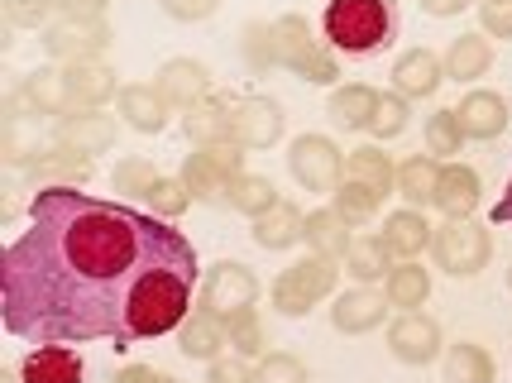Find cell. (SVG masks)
<instances>
[{
    "mask_svg": "<svg viewBox=\"0 0 512 383\" xmlns=\"http://www.w3.org/2000/svg\"><path fill=\"white\" fill-rule=\"evenodd\" d=\"M197 254L178 221L91 197L82 187H48L29 197V230L0 254V316L29 345L125 340L130 297L158 264Z\"/></svg>",
    "mask_w": 512,
    "mask_h": 383,
    "instance_id": "1",
    "label": "cell"
},
{
    "mask_svg": "<svg viewBox=\"0 0 512 383\" xmlns=\"http://www.w3.org/2000/svg\"><path fill=\"white\" fill-rule=\"evenodd\" d=\"M192 288H201V269L197 254L187 259H173V264H158L139 278V288L130 297V321H125V345H139V340H158L168 331H178L182 321L192 316Z\"/></svg>",
    "mask_w": 512,
    "mask_h": 383,
    "instance_id": "2",
    "label": "cell"
},
{
    "mask_svg": "<svg viewBox=\"0 0 512 383\" xmlns=\"http://www.w3.org/2000/svg\"><path fill=\"white\" fill-rule=\"evenodd\" d=\"M398 0H326L321 34L340 58H374L398 44Z\"/></svg>",
    "mask_w": 512,
    "mask_h": 383,
    "instance_id": "3",
    "label": "cell"
},
{
    "mask_svg": "<svg viewBox=\"0 0 512 383\" xmlns=\"http://www.w3.org/2000/svg\"><path fill=\"white\" fill-rule=\"evenodd\" d=\"M273 29H278V63H283V72L312 82V87H335L340 53L326 44V34H316L307 15H278Z\"/></svg>",
    "mask_w": 512,
    "mask_h": 383,
    "instance_id": "4",
    "label": "cell"
},
{
    "mask_svg": "<svg viewBox=\"0 0 512 383\" xmlns=\"http://www.w3.org/2000/svg\"><path fill=\"white\" fill-rule=\"evenodd\" d=\"M335 283H340V264L335 259H321V254H307L273 278V312L278 316H307L312 307H321L326 297H335Z\"/></svg>",
    "mask_w": 512,
    "mask_h": 383,
    "instance_id": "5",
    "label": "cell"
},
{
    "mask_svg": "<svg viewBox=\"0 0 512 383\" xmlns=\"http://www.w3.org/2000/svg\"><path fill=\"white\" fill-rule=\"evenodd\" d=\"M431 259L436 269L450 278H479L493 259V235L489 226H479L474 216L469 221H441L436 240H431Z\"/></svg>",
    "mask_w": 512,
    "mask_h": 383,
    "instance_id": "6",
    "label": "cell"
},
{
    "mask_svg": "<svg viewBox=\"0 0 512 383\" xmlns=\"http://www.w3.org/2000/svg\"><path fill=\"white\" fill-rule=\"evenodd\" d=\"M245 154L235 139H225V144H206V149H192V154L182 158V182L192 187V197L206 206H221L230 197V182L245 173Z\"/></svg>",
    "mask_w": 512,
    "mask_h": 383,
    "instance_id": "7",
    "label": "cell"
},
{
    "mask_svg": "<svg viewBox=\"0 0 512 383\" xmlns=\"http://www.w3.org/2000/svg\"><path fill=\"white\" fill-rule=\"evenodd\" d=\"M288 173L302 192H316V197H331L335 187L345 182V154L331 135H302L292 139L288 149Z\"/></svg>",
    "mask_w": 512,
    "mask_h": 383,
    "instance_id": "8",
    "label": "cell"
},
{
    "mask_svg": "<svg viewBox=\"0 0 512 383\" xmlns=\"http://www.w3.org/2000/svg\"><path fill=\"white\" fill-rule=\"evenodd\" d=\"M39 44H44V53L58 68H67V63H96L115 44V29L106 20H53L39 34Z\"/></svg>",
    "mask_w": 512,
    "mask_h": 383,
    "instance_id": "9",
    "label": "cell"
},
{
    "mask_svg": "<svg viewBox=\"0 0 512 383\" xmlns=\"http://www.w3.org/2000/svg\"><path fill=\"white\" fill-rule=\"evenodd\" d=\"M254 302H259V278L240 259H221V264H211V269L201 273L197 307H206V312L230 316V312H240V307H254Z\"/></svg>",
    "mask_w": 512,
    "mask_h": 383,
    "instance_id": "10",
    "label": "cell"
},
{
    "mask_svg": "<svg viewBox=\"0 0 512 383\" xmlns=\"http://www.w3.org/2000/svg\"><path fill=\"white\" fill-rule=\"evenodd\" d=\"M388 350H393L398 364L426 369V364H436L446 355V336L426 312H398L388 321Z\"/></svg>",
    "mask_w": 512,
    "mask_h": 383,
    "instance_id": "11",
    "label": "cell"
},
{
    "mask_svg": "<svg viewBox=\"0 0 512 383\" xmlns=\"http://www.w3.org/2000/svg\"><path fill=\"white\" fill-rule=\"evenodd\" d=\"M288 130V115L273 96H235L230 106V139L240 149H273Z\"/></svg>",
    "mask_w": 512,
    "mask_h": 383,
    "instance_id": "12",
    "label": "cell"
},
{
    "mask_svg": "<svg viewBox=\"0 0 512 383\" xmlns=\"http://www.w3.org/2000/svg\"><path fill=\"white\" fill-rule=\"evenodd\" d=\"M393 312L388 307V297L374 293L369 283H355V288H345V293H335L331 302V326L340 336H369V331H379L383 316Z\"/></svg>",
    "mask_w": 512,
    "mask_h": 383,
    "instance_id": "13",
    "label": "cell"
},
{
    "mask_svg": "<svg viewBox=\"0 0 512 383\" xmlns=\"http://www.w3.org/2000/svg\"><path fill=\"white\" fill-rule=\"evenodd\" d=\"M115 111L120 120L139 130V135H163L168 130V120H173V106H168V96L158 91V82H125L120 96H115Z\"/></svg>",
    "mask_w": 512,
    "mask_h": 383,
    "instance_id": "14",
    "label": "cell"
},
{
    "mask_svg": "<svg viewBox=\"0 0 512 383\" xmlns=\"http://www.w3.org/2000/svg\"><path fill=\"white\" fill-rule=\"evenodd\" d=\"M115 135H120V125L106 111H72L53 120V144H67V149L91 154V158L115 149Z\"/></svg>",
    "mask_w": 512,
    "mask_h": 383,
    "instance_id": "15",
    "label": "cell"
},
{
    "mask_svg": "<svg viewBox=\"0 0 512 383\" xmlns=\"http://www.w3.org/2000/svg\"><path fill=\"white\" fill-rule=\"evenodd\" d=\"M91 173H96V158L77 154L67 144H53L29 173H24V187L29 192H48V187H87Z\"/></svg>",
    "mask_w": 512,
    "mask_h": 383,
    "instance_id": "16",
    "label": "cell"
},
{
    "mask_svg": "<svg viewBox=\"0 0 512 383\" xmlns=\"http://www.w3.org/2000/svg\"><path fill=\"white\" fill-rule=\"evenodd\" d=\"M158 91L168 96V106L173 111H192L197 101H206L211 91H216V82H211V68L206 63H197V58H168L163 68H158Z\"/></svg>",
    "mask_w": 512,
    "mask_h": 383,
    "instance_id": "17",
    "label": "cell"
},
{
    "mask_svg": "<svg viewBox=\"0 0 512 383\" xmlns=\"http://www.w3.org/2000/svg\"><path fill=\"white\" fill-rule=\"evenodd\" d=\"M63 77H67V91H72V111H106L115 96H120V87H125L106 58H96V63H67Z\"/></svg>",
    "mask_w": 512,
    "mask_h": 383,
    "instance_id": "18",
    "label": "cell"
},
{
    "mask_svg": "<svg viewBox=\"0 0 512 383\" xmlns=\"http://www.w3.org/2000/svg\"><path fill=\"white\" fill-rule=\"evenodd\" d=\"M446 82V58L431 53V48H407L398 63H393V91L407 96V101H422V96H436Z\"/></svg>",
    "mask_w": 512,
    "mask_h": 383,
    "instance_id": "19",
    "label": "cell"
},
{
    "mask_svg": "<svg viewBox=\"0 0 512 383\" xmlns=\"http://www.w3.org/2000/svg\"><path fill=\"white\" fill-rule=\"evenodd\" d=\"M15 87H20L29 115H53V120H58V115H72V91H67V77L58 63H44V68L15 77Z\"/></svg>",
    "mask_w": 512,
    "mask_h": 383,
    "instance_id": "20",
    "label": "cell"
},
{
    "mask_svg": "<svg viewBox=\"0 0 512 383\" xmlns=\"http://www.w3.org/2000/svg\"><path fill=\"white\" fill-rule=\"evenodd\" d=\"M24 383H82L87 379V360L72 345H34L20 360Z\"/></svg>",
    "mask_w": 512,
    "mask_h": 383,
    "instance_id": "21",
    "label": "cell"
},
{
    "mask_svg": "<svg viewBox=\"0 0 512 383\" xmlns=\"http://www.w3.org/2000/svg\"><path fill=\"white\" fill-rule=\"evenodd\" d=\"M484 202V182L469 163H446L441 168V187H436V211L446 221H469Z\"/></svg>",
    "mask_w": 512,
    "mask_h": 383,
    "instance_id": "22",
    "label": "cell"
},
{
    "mask_svg": "<svg viewBox=\"0 0 512 383\" xmlns=\"http://www.w3.org/2000/svg\"><path fill=\"white\" fill-rule=\"evenodd\" d=\"M230 106H235V96H221V91H211L206 101H197L192 111L178 115L182 135L192 149H206V144H225L230 139Z\"/></svg>",
    "mask_w": 512,
    "mask_h": 383,
    "instance_id": "23",
    "label": "cell"
},
{
    "mask_svg": "<svg viewBox=\"0 0 512 383\" xmlns=\"http://www.w3.org/2000/svg\"><path fill=\"white\" fill-rule=\"evenodd\" d=\"M379 235H383V245L393 249V259H422L426 249H431V240H436V226L426 221V211L402 206L393 216H383Z\"/></svg>",
    "mask_w": 512,
    "mask_h": 383,
    "instance_id": "24",
    "label": "cell"
},
{
    "mask_svg": "<svg viewBox=\"0 0 512 383\" xmlns=\"http://www.w3.org/2000/svg\"><path fill=\"white\" fill-rule=\"evenodd\" d=\"M178 350L187 355V360H201V364L221 360L225 350H230V336H225V316L197 307V312H192L178 326Z\"/></svg>",
    "mask_w": 512,
    "mask_h": 383,
    "instance_id": "25",
    "label": "cell"
},
{
    "mask_svg": "<svg viewBox=\"0 0 512 383\" xmlns=\"http://www.w3.org/2000/svg\"><path fill=\"white\" fill-rule=\"evenodd\" d=\"M374 111H379V91L369 82H345V87H331V101H326V115H331L335 130L345 135H359L374 125Z\"/></svg>",
    "mask_w": 512,
    "mask_h": 383,
    "instance_id": "26",
    "label": "cell"
},
{
    "mask_svg": "<svg viewBox=\"0 0 512 383\" xmlns=\"http://www.w3.org/2000/svg\"><path fill=\"white\" fill-rule=\"evenodd\" d=\"M455 115H460V130H465V139H498L503 130H508V101L498 96V91H469L465 101L455 106Z\"/></svg>",
    "mask_w": 512,
    "mask_h": 383,
    "instance_id": "27",
    "label": "cell"
},
{
    "mask_svg": "<svg viewBox=\"0 0 512 383\" xmlns=\"http://www.w3.org/2000/svg\"><path fill=\"white\" fill-rule=\"evenodd\" d=\"M383 297L393 312H422L431 297V269H422V259H398L383 278Z\"/></svg>",
    "mask_w": 512,
    "mask_h": 383,
    "instance_id": "28",
    "label": "cell"
},
{
    "mask_svg": "<svg viewBox=\"0 0 512 383\" xmlns=\"http://www.w3.org/2000/svg\"><path fill=\"white\" fill-rule=\"evenodd\" d=\"M48 149H53V144L39 135V125H34V120H0V163H5V168L29 173Z\"/></svg>",
    "mask_w": 512,
    "mask_h": 383,
    "instance_id": "29",
    "label": "cell"
},
{
    "mask_svg": "<svg viewBox=\"0 0 512 383\" xmlns=\"http://www.w3.org/2000/svg\"><path fill=\"white\" fill-rule=\"evenodd\" d=\"M249 235H254V245L259 249H292V245H302L307 240V216L297 211L292 202H278V206H268L259 221H249Z\"/></svg>",
    "mask_w": 512,
    "mask_h": 383,
    "instance_id": "30",
    "label": "cell"
},
{
    "mask_svg": "<svg viewBox=\"0 0 512 383\" xmlns=\"http://www.w3.org/2000/svg\"><path fill=\"white\" fill-rule=\"evenodd\" d=\"M441 158L436 154H412L398 163V197L407 206H417V211H426V206H436V187H441Z\"/></svg>",
    "mask_w": 512,
    "mask_h": 383,
    "instance_id": "31",
    "label": "cell"
},
{
    "mask_svg": "<svg viewBox=\"0 0 512 383\" xmlns=\"http://www.w3.org/2000/svg\"><path fill=\"white\" fill-rule=\"evenodd\" d=\"M441 58H446V77H455V82H479V77H489V68H493V39L484 29L460 34V39H450V48Z\"/></svg>",
    "mask_w": 512,
    "mask_h": 383,
    "instance_id": "32",
    "label": "cell"
},
{
    "mask_svg": "<svg viewBox=\"0 0 512 383\" xmlns=\"http://www.w3.org/2000/svg\"><path fill=\"white\" fill-rule=\"evenodd\" d=\"M340 264H345V273H350L355 283H369V288H374V283H383V278L393 273L398 259H393V249L383 245V235H364V230H359Z\"/></svg>",
    "mask_w": 512,
    "mask_h": 383,
    "instance_id": "33",
    "label": "cell"
},
{
    "mask_svg": "<svg viewBox=\"0 0 512 383\" xmlns=\"http://www.w3.org/2000/svg\"><path fill=\"white\" fill-rule=\"evenodd\" d=\"M345 178L393 197L398 192V163H393V154H383V144H359V149L345 154Z\"/></svg>",
    "mask_w": 512,
    "mask_h": 383,
    "instance_id": "34",
    "label": "cell"
},
{
    "mask_svg": "<svg viewBox=\"0 0 512 383\" xmlns=\"http://www.w3.org/2000/svg\"><path fill=\"white\" fill-rule=\"evenodd\" d=\"M355 240V226L335 211V206H321L307 216V254H321V259H345V249Z\"/></svg>",
    "mask_w": 512,
    "mask_h": 383,
    "instance_id": "35",
    "label": "cell"
},
{
    "mask_svg": "<svg viewBox=\"0 0 512 383\" xmlns=\"http://www.w3.org/2000/svg\"><path fill=\"white\" fill-rule=\"evenodd\" d=\"M446 383H493L498 369H493V355L474 340H460V345H446Z\"/></svg>",
    "mask_w": 512,
    "mask_h": 383,
    "instance_id": "36",
    "label": "cell"
},
{
    "mask_svg": "<svg viewBox=\"0 0 512 383\" xmlns=\"http://www.w3.org/2000/svg\"><path fill=\"white\" fill-rule=\"evenodd\" d=\"M240 58H245V68L259 72V77H268L273 68H283V63H278V29L268 20H249L245 29H240Z\"/></svg>",
    "mask_w": 512,
    "mask_h": 383,
    "instance_id": "37",
    "label": "cell"
},
{
    "mask_svg": "<svg viewBox=\"0 0 512 383\" xmlns=\"http://www.w3.org/2000/svg\"><path fill=\"white\" fill-rule=\"evenodd\" d=\"M230 211H240V216H249V221H259L268 206H278L283 197H278V187L264 178V173H240V178L230 182Z\"/></svg>",
    "mask_w": 512,
    "mask_h": 383,
    "instance_id": "38",
    "label": "cell"
},
{
    "mask_svg": "<svg viewBox=\"0 0 512 383\" xmlns=\"http://www.w3.org/2000/svg\"><path fill=\"white\" fill-rule=\"evenodd\" d=\"M331 206L345 216V221H350V226H369V221L379 216L383 192H374V187H364V182H355V178H345L331 192Z\"/></svg>",
    "mask_w": 512,
    "mask_h": 383,
    "instance_id": "39",
    "label": "cell"
},
{
    "mask_svg": "<svg viewBox=\"0 0 512 383\" xmlns=\"http://www.w3.org/2000/svg\"><path fill=\"white\" fill-rule=\"evenodd\" d=\"M225 336H230V350L245 355V360H264L268 355V336H264V321L254 307H240V312L225 316Z\"/></svg>",
    "mask_w": 512,
    "mask_h": 383,
    "instance_id": "40",
    "label": "cell"
},
{
    "mask_svg": "<svg viewBox=\"0 0 512 383\" xmlns=\"http://www.w3.org/2000/svg\"><path fill=\"white\" fill-rule=\"evenodd\" d=\"M460 149H465V130H460L455 106H450V111H436L426 120V154H436L441 163H450Z\"/></svg>",
    "mask_w": 512,
    "mask_h": 383,
    "instance_id": "41",
    "label": "cell"
},
{
    "mask_svg": "<svg viewBox=\"0 0 512 383\" xmlns=\"http://www.w3.org/2000/svg\"><path fill=\"white\" fill-rule=\"evenodd\" d=\"M144 202H149V211H154L158 221H182V211L197 202V197H192V187L182 182V173H178V178H168V173H163V178H158V187L144 197Z\"/></svg>",
    "mask_w": 512,
    "mask_h": 383,
    "instance_id": "42",
    "label": "cell"
},
{
    "mask_svg": "<svg viewBox=\"0 0 512 383\" xmlns=\"http://www.w3.org/2000/svg\"><path fill=\"white\" fill-rule=\"evenodd\" d=\"M158 178H163V173L154 168V158L130 154L115 163V192H125V197H149L158 187Z\"/></svg>",
    "mask_w": 512,
    "mask_h": 383,
    "instance_id": "43",
    "label": "cell"
},
{
    "mask_svg": "<svg viewBox=\"0 0 512 383\" xmlns=\"http://www.w3.org/2000/svg\"><path fill=\"white\" fill-rule=\"evenodd\" d=\"M254 383H312V369L292 350H268L264 360H254Z\"/></svg>",
    "mask_w": 512,
    "mask_h": 383,
    "instance_id": "44",
    "label": "cell"
},
{
    "mask_svg": "<svg viewBox=\"0 0 512 383\" xmlns=\"http://www.w3.org/2000/svg\"><path fill=\"white\" fill-rule=\"evenodd\" d=\"M407 120H412L407 96H398V91H379V111H374L369 135H374V139H398L402 130H407Z\"/></svg>",
    "mask_w": 512,
    "mask_h": 383,
    "instance_id": "45",
    "label": "cell"
},
{
    "mask_svg": "<svg viewBox=\"0 0 512 383\" xmlns=\"http://www.w3.org/2000/svg\"><path fill=\"white\" fill-rule=\"evenodd\" d=\"M0 10H5V24H10V29H39V34H44L48 24L58 20L53 0H0Z\"/></svg>",
    "mask_w": 512,
    "mask_h": 383,
    "instance_id": "46",
    "label": "cell"
},
{
    "mask_svg": "<svg viewBox=\"0 0 512 383\" xmlns=\"http://www.w3.org/2000/svg\"><path fill=\"white\" fill-rule=\"evenodd\" d=\"M206 383H254V360L235 355V350H225L221 360L206 364Z\"/></svg>",
    "mask_w": 512,
    "mask_h": 383,
    "instance_id": "47",
    "label": "cell"
},
{
    "mask_svg": "<svg viewBox=\"0 0 512 383\" xmlns=\"http://www.w3.org/2000/svg\"><path fill=\"white\" fill-rule=\"evenodd\" d=\"M158 5H163L168 20H182V24H201L221 10V0H158Z\"/></svg>",
    "mask_w": 512,
    "mask_h": 383,
    "instance_id": "48",
    "label": "cell"
},
{
    "mask_svg": "<svg viewBox=\"0 0 512 383\" xmlns=\"http://www.w3.org/2000/svg\"><path fill=\"white\" fill-rule=\"evenodd\" d=\"M479 29L498 44H512V5H484L479 0Z\"/></svg>",
    "mask_w": 512,
    "mask_h": 383,
    "instance_id": "49",
    "label": "cell"
},
{
    "mask_svg": "<svg viewBox=\"0 0 512 383\" xmlns=\"http://www.w3.org/2000/svg\"><path fill=\"white\" fill-rule=\"evenodd\" d=\"M58 20H106L111 0H53Z\"/></svg>",
    "mask_w": 512,
    "mask_h": 383,
    "instance_id": "50",
    "label": "cell"
},
{
    "mask_svg": "<svg viewBox=\"0 0 512 383\" xmlns=\"http://www.w3.org/2000/svg\"><path fill=\"white\" fill-rule=\"evenodd\" d=\"M426 15H436V20H450V15H460L469 5H479V0H417Z\"/></svg>",
    "mask_w": 512,
    "mask_h": 383,
    "instance_id": "51",
    "label": "cell"
},
{
    "mask_svg": "<svg viewBox=\"0 0 512 383\" xmlns=\"http://www.w3.org/2000/svg\"><path fill=\"white\" fill-rule=\"evenodd\" d=\"M111 383H163V374H154L149 364H125L111 374Z\"/></svg>",
    "mask_w": 512,
    "mask_h": 383,
    "instance_id": "52",
    "label": "cell"
},
{
    "mask_svg": "<svg viewBox=\"0 0 512 383\" xmlns=\"http://www.w3.org/2000/svg\"><path fill=\"white\" fill-rule=\"evenodd\" d=\"M493 226H512V178L503 187V197L493 202Z\"/></svg>",
    "mask_w": 512,
    "mask_h": 383,
    "instance_id": "53",
    "label": "cell"
},
{
    "mask_svg": "<svg viewBox=\"0 0 512 383\" xmlns=\"http://www.w3.org/2000/svg\"><path fill=\"white\" fill-rule=\"evenodd\" d=\"M15 192H20V187H5V206H0V216H5V221H15V216H20V197H15Z\"/></svg>",
    "mask_w": 512,
    "mask_h": 383,
    "instance_id": "54",
    "label": "cell"
},
{
    "mask_svg": "<svg viewBox=\"0 0 512 383\" xmlns=\"http://www.w3.org/2000/svg\"><path fill=\"white\" fill-rule=\"evenodd\" d=\"M0 383H24L20 379V364H5V369H0Z\"/></svg>",
    "mask_w": 512,
    "mask_h": 383,
    "instance_id": "55",
    "label": "cell"
},
{
    "mask_svg": "<svg viewBox=\"0 0 512 383\" xmlns=\"http://www.w3.org/2000/svg\"><path fill=\"white\" fill-rule=\"evenodd\" d=\"M484 5H512V0H484Z\"/></svg>",
    "mask_w": 512,
    "mask_h": 383,
    "instance_id": "56",
    "label": "cell"
},
{
    "mask_svg": "<svg viewBox=\"0 0 512 383\" xmlns=\"http://www.w3.org/2000/svg\"><path fill=\"white\" fill-rule=\"evenodd\" d=\"M163 383H178V379H168V374H163Z\"/></svg>",
    "mask_w": 512,
    "mask_h": 383,
    "instance_id": "57",
    "label": "cell"
},
{
    "mask_svg": "<svg viewBox=\"0 0 512 383\" xmlns=\"http://www.w3.org/2000/svg\"><path fill=\"white\" fill-rule=\"evenodd\" d=\"M508 288H512V269H508Z\"/></svg>",
    "mask_w": 512,
    "mask_h": 383,
    "instance_id": "58",
    "label": "cell"
}]
</instances>
